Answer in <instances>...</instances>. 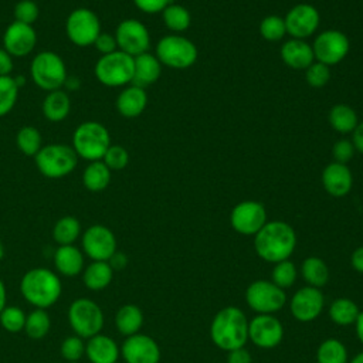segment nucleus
Masks as SVG:
<instances>
[{
  "label": "nucleus",
  "instance_id": "f8f14e48",
  "mask_svg": "<svg viewBox=\"0 0 363 363\" xmlns=\"http://www.w3.org/2000/svg\"><path fill=\"white\" fill-rule=\"evenodd\" d=\"M115 40L118 50L126 52L130 57H138L143 52H147L150 47V35L146 26L135 18H126L118 24Z\"/></svg>",
  "mask_w": 363,
  "mask_h": 363
},
{
  "label": "nucleus",
  "instance_id": "dca6fc26",
  "mask_svg": "<svg viewBox=\"0 0 363 363\" xmlns=\"http://www.w3.org/2000/svg\"><path fill=\"white\" fill-rule=\"evenodd\" d=\"M286 33L292 35V38L303 40L312 35L319 27V11L308 3H301L294 6L284 18Z\"/></svg>",
  "mask_w": 363,
  "mask_h": 363
},
{
  "label": "nucleus",
  "instance_id": "13d9d810",
  "mask_svg": "<svg viewBox=\"0 0 363 363\" xmlns=\"http://www.w3.org/2000/svg\"><path fill=\"white\" fill-rule=\"evenodd\" d=\"M6 308V286L0 279V312Z\"/></svg>",
  "mask_w": 363,
  "mask_h": 363
},
{
  "label": "nucleus",
  "instance_id": "a878e982",
  "mask_svg": "<svg viewBox=\"0 0 363 363\" xmlns=\"http://www.w3.org/2000/svg\"><path fill=\"white\" fill-rule=\"evenodd\" d=\"M54 265L62 275L75 277L84 267V257L72 244L60 245L54 254Z\"/></svg>",
  "mask_w": 363,
  "mask_h": 363
},
{
  "label": "nucleus",
  "instance_id": "7ed1b4c3",
  "mask_svg": "<svg viewBox=\"0 0 363 363\" xmlns=\"http://www.w3.org/2000/svg\"><path fill=\"white\" fill-rule=\"evenodd\" d=\"M20 289L31 305L45 309L54 305L61 295L60 278L47 268H33L21 279Z\"/></svg>",
  "mask_w": 363,
  "mask_h": 363
},
{
  "label": "nucleus",
  "instance_id": "20e7f679",
  "mask_svg": "<svg viewBox=\"0 0 363 363\" xmlns=\"http://www.w3.org/2000/svg\"><path fill=\"white\" fill-rule=\"evenodd\" d=\"M111 146V136L108 129L96 122L86 121L77 126L72 135V147L78 157L88 162L102 160L106 149Z\"/></svg>",
  "mask_w": 363,
  "mask_h": 363
},
{
  "label": "nucleus",
  "instance_id": "603ef678",
  "mask_svg": "<svg viewBox=\"0 0 363 363\" xmlns=\"http://www.w3.org/2000/svg\"><path fill=\"white\" fill-rule=\"evenodd\" d=\"M13 57L1 47L0 48V77H7L13 71Z\"/></svg>",
  "mask_w": 363,
  "mask_h": 363
},
{
  "label": "nucleus",
  "instance_id": "6e6d98bb",
  "mask_svg": "<svg viewBox=\"0 0 363 363\" xmlns=\"http://www.w3.org/2000/svg\"><path fill=\"white\" fill-rule=\"evenodd\" d=\"M350 262H352V267L354 271L363 274V245L353 251Z\"/></svg>",
  "mask_w": 363,
  "mask_h": 363
},
{
  "label": "nucleus",
  "instance_id": "de8ad7c7",
  "mask_svg": "<svg viewBox=\"0 0 363 363\" xmlns=\"http://www.w3.org/2000/svg\"><path fill=\"white\" fill-rule=\"evenodd\" d=\"M354 150H356V149H354L352 140L340 139V140H337V142L333 145V147H332V155H333L335 162L346 164V163L353 157Z\"/></svg>",
  "mask_w": 363,
  "mask_h": 363
},
{
  "label": "nucleus",
  "instance_id": "e433bc0d",
  "mask_svg": "<svg viewBox=\"0 0 363 363\" xmlns=\"http://www.w3.org/2000/svg\"><path fill=\"white\" fill-rule=\"evenodd\" d=\"M50 326H51V322H50V316L45 312V309L37 308L26 316L24 330H26L27 336L34 340L43 339L48 333Z\"/></svg>",
  "mask_w": 363,
  "mask_h": 363
},
{
  "label": "nucleus",
  "instance_id": "680f3d73",
  "mask_svg": "<svg viewBox=\"0 0 363 363\" xmlns=\"http://www.w3.org/2000/svg\"><path fill=\"white\" fill-rule=\"evenodd\" d=\"M68 363H77V362H68Z\"/></svg>",
  "mask_w": 363,
  "mask_h": 363
},
{
  "label": "nucleus",
  "instance_id": "c756f323",
  "mask_svg": "<svg viewBox=\"0 0 363 363\" xmlns=\"http://www.w3.org/2000/svg\"><path fill=\"white\" fill-rule=\"evenodd\" d=\"M113 278V269L108 261H94L84 272V284L88 289L99 291L106 288Z\"/></svg>",
  "mask_w": 363,
  "mask_h": 363
},
{
  "label": "nucleus",
  "instance_id": "3c124183",
  "mask_svg": "<svg viewBox=\"0 0 363 363\" xmlns=\"http://www.w3.org/2000/svg\"><path fill=\"white\" fill-rule=\"evenodd\" d=\"M227 363H251V354L244 347L234 349V350L228 352Z\"/></svg>",
  "mask_w": 363,
  "mask_h": 363
},
{
  "label": "nucleus",
  "instance_id": "5fc2aeb1",
  "mask_svg": "<svg viewBox=\"0 0 363 363\" xmlns=\"http://www.w3.org/2000/svg\"><path fill=\"white\" fill-rule=\"evenodd\" d=\"M108 262H109V265L112 267L113 271H115V269H122V268H125L126 264H128V257H126L123 252L115 251L113 255L108 259Z\"/></svg>",
  "mask_w": 363,
  "mask_h": 363
},
{
  "label": "nucleus",
  "instance_id": "412c9836",
  "mask_svg": "<svg viewBox=\"0 0 363 363\" xmlns=\"http://www.w3.org/2000/svg\"><path fill=\"white\" fill-rule=\"evenodd\" d=\"M322 184L330 196L343 197L352 189V172L346 164L332 162L322 172Z\"/></svg>",
  "mask_w": 363,
  "mask_h": 363
},
{
  "label": "nucleus",
  "instance_id": "39448f33",
  "mask_svg": "<svg viewBox=\"0 0 363 363\" xmlns=\"http://www.w3.org/2000/svg\"><path fill=\"white\" fill-rule=\"evenodd\" d=\"M38 172L48 179H61L68 176L78 164V155L72 146L62 143H50L40 149L34 156Z\"/></svg>",
  "mask_w": 363,
  "mask_h": 363
},
{
  "label": "nucleus",
  "instance_id": "9d476101",
  "mask_svg": "<svg viewBox=\"0 0 363 363\" xmlns=\"http://www.w3.org/2000/svg\"><path fill=\"white\" fill-rule=\"evenodd\" d=\"M65 33L68 40L78 47L94 45L101 34L99 17L86 7L75 9L67 17Z\"/></svg>",
  "mask_w": 363,
  "mask_h": 363
},
{
  "label": "nucleus",
  "instance_id": "ea45409f",
  "mask_svg": "<svg viewBox=\"0 0 363 363\" xmlns=\"http://www.w3.org/2000/svg\"><path fill=\"white\" fill-rule=\"evenodd\" d=\"M259 34L267 41H278L286 34L285 21L282 17L271 14L261 20L259 23Z\"/></svg>",
  "mask_w": 363,
  "mask_h": 363
},
{
  "label": "nucleus",
  "instance_id": "4c0bfd02",
  "mask_svg": "<svg viewBox=\"0 0 363 363\" xmlns=\"http://www.w3.org/2000/svg\"><path fill=\"white\" fill-rule=\"evenodd\" d=\"M162 17H163V23L166 24V27L172 31L180 33L184 31L191 21L190 13L187 11V9H184L180 4L176 3H170L163 11H162Z\"/></svg>",
  "mask_w": 363,
  "mask_h": 363
},
{
  "label": "nucleus",
  "instance_id": "4be33fe9",
  "mask_svg": "<svg viewBox=\"0 0 363 363\" xmlns=\"http://www.w3.org/2000/svg\"><path fill=\"white\" fill-rule=\"evenodd\" d=\"M133 77L132 85L139 88H146L155 84L162 72V64L156 55L150 52H143L138 57H133Z\"/></svg>",
  "mask_w": 363,
  "mask_h": 363
},
{
  "label": "nucleus",
  "instance_id": "09e8293b",
  "mask_svg": "<svg viewBox=\"0 0 363 363\" xmlns=\"http://www.w3.org/2000/svg\"><path fill=\"white\" fill-rule=\"evenodd\" d=\"M94 47L96 48V51L101 55H106V54H111V52L118 50V44H116L115 35H112L109 33H102V31L96 37V40L94 43Z\"/></svg>",
  "mask_w": 363,
  "mask_h": 363
},
{
  "label": "nucleus",
  "instance_id": "58836bf2",
  "mask_svg": "<svg viewBox=\"0 0 363 363\" xmlns=\"http://www.w3.org/2000/svg\"><path fill=\"white\" fill-rule=\"evenodd\" d=\"M20 86L14 77H0V116L7 115L16 105Z\"/></svg>",
  "mask_w": 363,
  "mask_h": 363
},
{
  "label": "nucleus",
  "instance_id": "7c9ffc66",
  "mask_svg": "<svg viewBox=\"0 0 363 363\" xmlns=\"http://www.w3.org/2000/svg\"><path fill=\"white\" fill-rule=\"evenodd\" d=\"M302 277L309 286L322 288L329 279V269L325 261L319 257H308L302 262Z\"/></svg>",
  "mask_w": 363,
  "mask_h": 363
},
{
  "label": "nucleus",
  "instance_id": "423d86ee",
  "mask_svg": "<svg viewBox=\"0 0 363 363\" xmlns=\"http://www.w3.org/2000/svg\"><path fill=\"white\" fill-rule=\"evenodd\" d=\"M30 75L40 89L50 92L61 89L67 82V67L54 51H41L30 64Z\"/></svg>",
  "mask_w": 363,
  "mask_h": 363
},
{
  "label": "nucleus",
  "instance_id": "f03ea898",
  "mask_svg": "<svg viewBox=\"0 0 363 363\" xmlns=\"http://www.w3.org/2000/svg\"><path fill=\"white\" fill-rule=\"evenodd\" d=\"M210 336L214 345L231 352L244 347L248 340V320L244 312L235 306H225L216 313L210 326Z\"/></svg>",
  "mask_w": 363,
  "mask_h": 363
},
{
  "label": "nucleus",
  "instance_id": "79ce46f5",
  "mask_svg": "<svg viewBox=\"0 0 363 363\" xmlns=\"http://www.w3.org/2000/svg\"><path fill=\"white\" fill-rule=\"evenodd\" d=\"M296 279V268L295 265L285 259L281 262H277L272 269V282L279 288H289L294 285Z\"/></svg>",
  "mask_w": 363,
  "mask_h": 363
},
{
  "label": "nucleus",
  "instance_id": "052dcab7",
  "mask_svg": "<svg viewBox=\"0 0 363 363\" xmlns=\"http://www.w3.org/2000/svg\"><path fill=\"white\" fill-rule=\"evenodd\" d=\"M3 257H4V247H3V244L0 242V261H1Z\"/></svg>",
  "mask_w": 363,
  "mask_h": 363
},
{
  "label": "nucleus",
  "instance_id": "f257e3e1",
  "mask_svg": "<svg viewBox=\"0 0 363 363\" xmlns=\"http://www.w3.org/2000/svg\"><path fill=\"white\" fill-rule=\"evenodd\" d=\"M296 245V234L285 221H267L255 234L254 247L259 258L268 262L288 259Z\"/></svg>",
  "mask_w": 363,
  "mask_h": 363
},
{
  "label": "nucleus",
  "instance_id": "5701e85b",
  "mask_svg": "<svg viewBox=\"0 0 363 363\" xmlns=\"http://www.w3.org/2000/svg\"><path fill=\"white\" fill-rule=\"evenodd\" d=\"M282 61L294 69H306L315 60L312 45L305 40L292 38L282 44L281 47Z\"/></svg>",
  "mask_w": 363,
  "mask_h": 363
},
{
  "label": "nucleus",
  "instance_id": "72a5a7b5",
  "mask_svg": "<svg viewBox=\"0 0 363 363\" xmlns=\"http://www.w3.org/2000/svg\"><path fill=\"white\" fill-rule=\"evenodd\" d=\"M359 306L349 298H339L333 301L329 306L330 319L342 326L352 325L356 322L359 315Z\"/></svg>",
  "mask_w": 363,
  "mask_h": 363
},
{
  "label": "nucleus",
  "instance_id": "6ab92c4d",
  "mask_svg": "<svg viewBox=\"0 0 363 363\" xmlns=\"http://www.w3.org/2000/svg\"><path fill=\"white\" fill-rule=\"evenodd\" d=\"M323 295L319 288L303 286L291 298V313L299 322H311L316 319L323 309Z\"/></svg>",
  "mask_w": 363,
  "mask_h": 363
},
{
  "label": "nucleus",
  "instance_id": "2eb2a0df",
  "mask_svg": "<svg viewBox=\"0 0 363 363\" xmlns=\"http://www.w3.org/2000/svg\"><path fill=\"white\" fill-rule=\"evenodd\" d=\"M82 248L94 261H108L116 251V238L108 227L95 224L84 233Z\"/></svg>",
  "mask_w": 363,
  "mask_h": 363
},
{
  "label": "nucleus",
  "instance_id": "f3484780",
  "mask_svg": "<svg viewBox=\"0 0 363 363\" xmlns=\"http://www.w3.org/2000/svg\"><path fill=\"white\" fill-rule=\"evenodd\" d=\"M284 336L282 323L272 315L259 313L248 322V339L262 349H271L281 343Z\"/></svg>",
  "mask_w": 363,
  "mask_h": 363
},
{
  "label": "nucleus",
  "instance_id": "4d7b16f0",
  "mask_svg": "<svg viewBox=\"0 0 363 363\" xmlns=\"http://www.w3.org/2000/svg\"><path fill=\"white\" fill-rule=\"evenodd\" d=\"M354 325H356V335H357L359 340L363 343V311L359 312Z\"/></svg>",
  "mask_w": 363,
  "mask_h": 363
},
{
  "label": "nucleus",
  "instance_id": "a19ab883",
  "mask_svg": "<svg viewBox=\"0 0 363 363\" xmlns=\"http://www.w3.org/2000/svg\"><path fill=\"white\" fill-rule=\"evenodd\" d=\"M0 323L7 332L17 333L24 329L26 313L18 306H6L0 312Z\"/></svg>",
  "mask_w": 363,
  "mask_h": 363
},
{
  "label": "nucleus",
  "instance_id": "b1692460",
  "mask_svg": "<svg viewBox=\"0 0 363 363\" xmlns=\"http://www.w3.org/2000/svg\"><path fill=\"white\" fill-rule=\"evenodd\" d=\"M85 353L91 363H116L119 347L112 337L98 333L88 339Z\"/></svg>",
  "mask_w": 363,
  "mask_h": 363
},
{
  "label": "nucleus",
  "instance_id": "1a4fd4ad",
  "mask_svg": "<svg viewBox=\"0 0 363 363\" xmlns=\"http://www.w3.org/2000/svg\"><path fill=\"white\" fill-rule=\"evenodd\" d=\"M68 320L77 336L89 339L101 332L104 313L96 302L88 298H78L68 309Z\"/></svg>",
  "mask_w": 363,
  "mask_h": 363
},
{
  "label": "nucleus",
  "instance_id": "37998d69",
  "mask_svg": "<svg viewBox=\"0 0 363 363\" xmlns=\"http://www.w3.org/2000/svg\"><path fill=\"white\" fill-rule=\"evenodd\" d=\"M102 162L108 166V169L111 172L112 170H122L129 163V153L121 145H111L106 149V152H105V155L102 157Z\"/></svg>",
  "mask_w": 363,
  "mask_h": 363
},
{
  "label": "nucleus",
  "instance_id": "6e6552de",
  "mask_svg": "<svg viewBox=\"0 0 363 363\" xmlns=\"http://www.w3.org/2000/svg\"><path fill=\"white\" fill-rule=\"evenodd\" d=\"M199 51L194 43L182 35H164L156 45V57L162 65L183 69L191 67L197 60Z\"/></svg>",
  "mask_w": 363,
  "mask_h": 363
},
{
  "label": "nucleus",
  "instance_id": "a18cd8bd",
  "mask_svg": "<svg viewBox=\"0 0 363 363\" xmlns=\"http://www.w3.org/2000/svg\"><path fill=\"white\" fill-rule=\"evenodd\" d=\"M305 78H306L308 85H311L312 88H322L330 79V69L328 65H325L322 62H312L306 68Z\"/></svg>",
  "mask_w": 363,
  "mask_h": 363
},
{
  "label": "nucleus",
  "instance_id": "49530a36",
  "mask_svg": "<svg viewBox=\"0 0 363 363\" xmlns=\"http://www.w3.org/2000/svg\"><path fill=\"white\" fill-rule=\"evenodd\" d=\"M85 353V345L79 336H68L61 343V354L68 362H77Z\"/></svg>",
  "mask_w": 363,
  "mask_h": 363
},
{
  "label": "nucleus",
  "instance_id": "c03bdc74",
  "mask_svg": "<svg viewBox=\"0 0 363 363\" xmlns=\"http://www.w3.org/2000/svg\"><path fill=\"white\" fill-rule=\"evenodd\" d=\"M14 20L24 23V24H30L33 26V23L37 21L40 10L35 1L33 0H18L14 6Z\"/></svg>",
  "mask_w": 363,
  "mask_h": 363
},
{
  "label": "nucleus",
  "instance_id": "aec40b11",
  "mask_svg": "<svg viewBox=\"0 0 363 363\" xmlns=\"http://www.w3.org/2000/svg\"><path fill=\"white\" fill-rule=\"evenodd\" d=\"M126 363H159L160 349L153 337L142 333L128 336L121 349Z\"/></svg>",
  "mask_w": 363,
  "mask_h": 363
},
{
  "label": "nucleus",
  "instance_id": "8fccbe9b",
  "mask_svg": "<svg viewBox=\"0 0 363 363\" xmlns=\"http://www.w3.org/2000/svg\"><path fill=\"white\" fill-rule=\"evenodd\" d=\"M133 3L140 11L153 14L163 11L172 3V0H133Z\"/></svg>",
  "mask_w": 363,
  "mask_h": 363
},
{
  "label": "nucleus",
  "instance_id": "473e14b6",
  "mask_svg": "<svg viewBox=\"0 0 363 363\" xmlns=\"http://www.w3.org/2000/svg\"><path fill=\"white\" fill-rule=\"evenodd\" d=\"M79 234H81V223L74 216L61 217L52 228V238L60 245L72 244L79 237Z\"/></svg>",
  "mask_w": 363,
  "mask_h": 363
},
{
  "label": "nucleus",
  "instance_id": "9b49d317",
  "mask_svg": "<svg viewBox=\"0 0 363 363\" xmlns=\"http://www.w3.org/2000/svg\"><path fill=\"white\" fill-rule=\"evenodd\" d=\"M245 301L248 306L258 313H274L286 302V295L282 288L277 286L274 282L258 279L248 285L245 291Z\"/></svg>",
  "mask_w": 363,
  "mask_h": 363
},
{
  "label": "nucleus",
  "instance_id": "2f4dec72",
  "mask_svg": "<svg viewBox=\"0 0 363 363\" xmlns=\"http://www.w3.org/2000/svg\"><path fill=\"white\" fill-rule=\"evenodd\" d=\"M329 123L339 133H349L357 125V115L354 109L346 104H337L329 111Z\"/></svg>",
  "mask_w": 363,
  "mask_h": 363
},
{
  "label": "nucleus",
  "instance_id": "0eeeda50",
  "mask_svg": "<svg viewBox=\"0 0 363 363\" xmlns=\"http://www.w3.org/2000/svg\"><path fill=\"white\" fill-rule=\"evenodd\" d=\"M133 57L116 50L111 54L101 55L95 64L94 72L96 79L105 86H122L132 82Z\"/></svg>",
  "mask_w": 363,
  "mask_h": 363
},
{
  "label": "nucleus",
  "instance_id": "c9c22d12",
  "mask_svg": "<svg viewBox=\"0 0 363 363\" xmlns=\"http://www.w3.org/2000/svg\"><path fill=\"white\" fill-rule=\"evenodd\" d=\"M318 363H346L347 350L346 346L337 339H326L320 343L316 353Z\"/></svg>",
  "mask_w": 363,
  "mask_h": 363
},
{
  "label": "nucleus",
  "instance_id": "ddd939ff",
  "mask_svg": "<svg viewBox=\"0 0 363 363\" xmlns=\"http://www.w3.org/2000/svg\"><path fill=\"white\" fill-rule=\"evenodd\" d=\"M349 38L339 30H325L312 45V51L318 62L328 67L340 62L349 52Z\"/></svg>",
  "mask_w": 363,
  "mask_h": 363
},
{
  "label": "nucleus",
  "instance_id": "a211bd4d",
  "mask_svg": "<svg viewBox=\"0 0 363 363\" xmlns=\"http://www.w3.org/2000/svg\"><path fill=\"white\" fill-rule=\"evenodd\" d=\"M37 44V33L30 24L20 21L10 23L3 34V48L11 57L28 55Z\"/></svg>",
  "mask_w": 363,
  "mask_h": 363
},
{
  "label": "nucleus",
  "instance_id": "bf43d9fd",
  "mask_svg": "<svg viewBox=\"0 0 363 363\" xmlns=\"http://www.w3.org/2000/svg\"><path fill=\"white\" fill-rule=\"evenodd\" d=\"M350 363H363V352H362V353H359L357 356H354V357H353V360H352Z\"/></svg>",
  "mask_w": 363,
  "mask_h": 363
},
{
  "label": "nucleus",
  "instance_id": "c85d7f7f",
  "mask_svg": "<svg viewBox=\"0 0 363 363\" xmlns=\"http://www.w3.org/2000/svg\"><path fill=\"white\" fill-rule=\"evenodd\" d=\"M118 330L125 336H132L139 332L143 323V313L139 306L133 303L123 305L118 309L115 316Z\"/></svg>",
  "mask_w": 363,
  "mask_h": 363
},
{
  "label": "nucleus",
  "instance_id": "bb28decb",
  "mask_svg": "<svg viewBox=\"0 0 363 363\" xmlns=\"http://www.w3.org/2000/svg\"><path fill=\"white\" fill-rule=\"evenodd\" d=\"M43 113L50 122L64 121L71 111V101L62 89L50 91L43 101Z\"/></svg>",
  "mask_w": 363,
  "mask_h": 363
},
{
  "label": "nucleus",
  "instance_id": "393cba45",
  "mask_svg": "<svg viewBox=\"0 0 363 363\" xmlns=\"http://www.w3.org/2000/svg\"><path fill=\"white\" fill-rule=\"evenodd\" d=\"M147 105V95L143 88L129 85L116 98V109L123 118L139 116Z\"/></svg>",
  "mask_w": 363,
  "mask_h": 363
},
{
  "label": "nucleus",
  "instance_id": "864d4df0",
  "mask_svg": "<svg viewBox=\"0 0 363 363\" xmlns=\"http://www.w3.org/2000/svg\"><path fill=\"white\" fill-rule=\"evenodd\" d=\"M352 143L354 149L360 153H363V122L357 123L356 128L352 132Z\"/></svg>",
  "mask_w": 363,
  "mask_h": 363
},
{
  "label": "nucleus",
  "instance_id": "cd10ccee",
  "mask_svg": "<svg viewBox=\"0 0 363 363\" xmlns=\"http://www.w3.org/2000/svg\"><path fill=\"white\" fill-rule=\"evenodd\" d=\"M82 183L89 191H102L111 183V170L102 160L89 162L82 172Z\"/></svg>",
  "mask_w": 363,
  "mask_h": 363
},
{
  "label": "nucleus",
  "instance_id": "f704fd0d",
  "mask_svg": "<svg viewBox=\"0 0 363 363\" xmlns=\"http://www.w3.org/2000/svg\"><path fill=\"white\" fill-rule=\"evenodd\" d=\"M16 145L23 155L34 157L43 147V138L40 130L31 125L20 128L16 135Z\"/></svg>",
  "mask_w": 363,
  "mask_h": 363
},
{
  "label": "nucleus",
  "instance_id": "4468645a",
  "mask_svg": "<svg viewBox=\"0 0 363 363\" xmlns=\"http://www.w3.org/2000/svg\"><path fill=\"white\" fill-rule=\"evenodd\" d=\"M230 223L237 233L244 235H255L267 223V210L258 201H241L233 208Z\"/></svg>",
  "mask_w": 363,
  "mask_h": 363
}]
</instances>
